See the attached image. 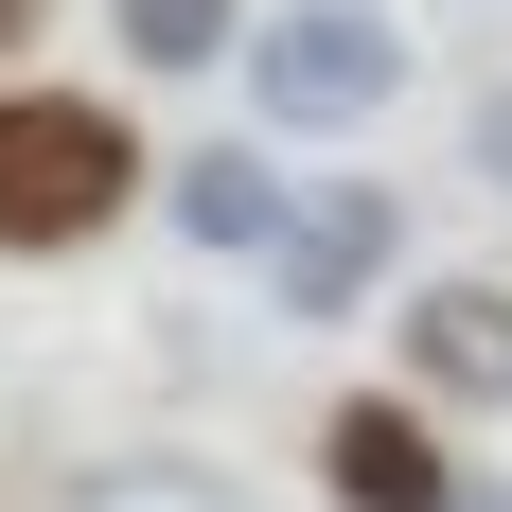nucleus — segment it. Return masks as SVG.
Masks as SVG:
<instances>
[{"label":"nucleus","instance_id":"1","mask_svg":"<svg viewBox=\"0 0 512 512\" xmlns=\"http://www.w3.org/2000/svg\"><path fill=\"white\" fill-rule=\"evenodd\" d=\"M124 195H142V142H124V106L0 89V248H89Z\"/></svg>","mask_w":512,"mask_h":512},{"label":"nucleus","instance_id":"2","mask_svg":"<svg viewBox=\"0 0 512 512\" xmlns=\"http://www.w3.org/2000/svg\"><path fill=\"white\" fill-rule=\"evenodd\" d=\"M389 89H407V18H371V0H283V18H248V106L283 142H336V124H371Z\"/></svg>","mask_w":512,"mask_h":512},{"label":"nucleus","instance_id":"3","mask_svg":"<svg viewBox=\"0 0 512 512\" xmlns=\"http://www.w3.org/2000/svg\"><path fill=\"white\" fill-rule=\"evenodd\" d=\"M389 265H407V195H389V177H318V195L283 212V248H265V301L283 318H354Z\"/></svg>","mask_w":512,"mask_h":512},{"label":"nucleus","instance_id":"4","mask_svg":"<svg viewBox=\"0 0 512 512\" xmlns=\"http://www.w3.org/2000/svg\"><path fill=\"white\" fill-rule=\"evenodd\" d=\"M159 212H177V248H195V265H265V248H283V212H301V177H283L265 142H195L177 177H159Z\"/></svg>","mask_w":512,"mask_h":512},{"label":"nucleus","instance_id":"5","mask_svg":"<svg viewBox=\"0 0 512 512\" xmlns=\"http://www.w3.org/2000/svg\"><path fill=\"white\" fill-rule=\"evenodd\" d=\"M318 477H336V512H460L424 407H336V424H318Z\"/></svg>","mask_w":512,"mask_h":512},{"label":"nucleus","instance_id":"6","mask_svg":"<svg viewBox=\"0 0 512 512\" xmlns=\"http://www.w3.org/2000/svg\"><path fill=\"white\" fill-rule=\"evenodd\" d=\"M407 371H424V407H512V283H424Z\"/></svg>","mask_w":512,"mask_h":512},{"label":"nucleus","instance_id":"7","mask_svg":"<svg viewBox=\"0 0 512 512\" xmlns=\"http://www.w3.org/2000/svg\"><path fill=\"white\" fill-rule=\"evenodd\" d=\"M106 36H124V71H212V53H248V0H106Z\"/></svg>","mask_w":512,"mask_h":512},{"label":"nucleus","instance_id":"8","mask_svg":"<svg viewBox=\"0 0 512 512\" xmlns=\"http://www.w3.org/2000/svg\"><path fill=\"white\" fill-rule=\"evenodd\" d=\"M477 177H495V195H512V89L477 106Z\"/></svg>","mask_w":512,"mask_h":512},{"label":"nucleus","instance_id":"9","mask_svg":"<svg viewBox=\"0 0 512 512\" xmlns=\"http://www.w3.org/2000/svg\"><path fill=\"white\" fill-rule=\"evenodd\" d=\"M18 18H36V0H0V53H18Z\"/></svg>","mask_w":512,"mask_h":512}]
</instances>
